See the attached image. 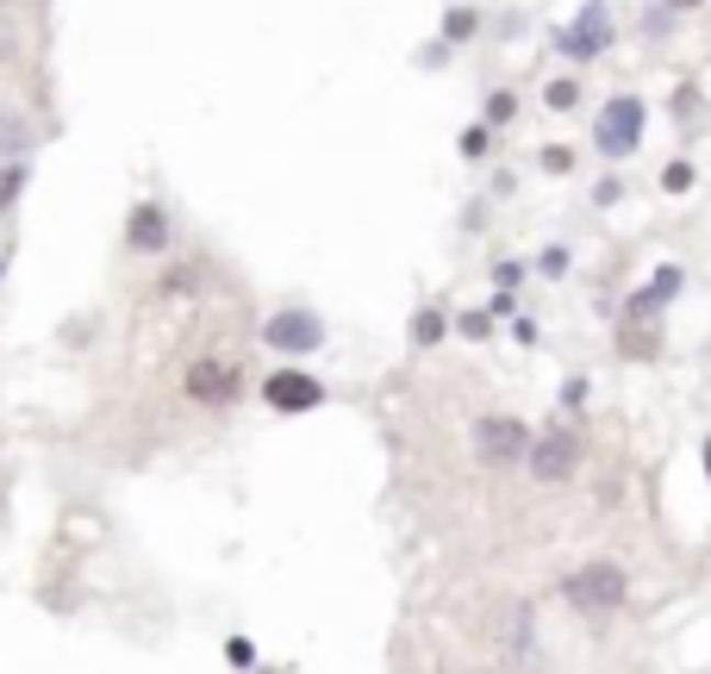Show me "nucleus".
I'll use <instances>...</instances> for the list:
<instances>
[{
    "label": "nucleus",
    "mask_w": 711,
    "mask_h": 674,
    "mask_svg": "<svg viewBox=\"0 0 711 674\" xmlns=\"http://www.w3.org/2000/svg\"><path fill=\"white\" fill-rule=\"evenodd\" d=\"M668 7H699V0H668Z\"/></svg>",
    "instance_id": "4be33fe9"
},
{
    "label": "nucleus",
    "mask_w": 711,
    "mask_h": 674,
    "mask_svg": "<svg viewBox=\"0 0 711 674\" xmlns=\"http://www.w3.org/2000/svg\"><path fill=\"white\" fill-rule=\"evenodd\" d=\"M543 100H549L556 113H568V107L580 100V88H575V81H549V95H543Z\"/></svg>",
    "instance_id": "4468645a"
},
{
    "label": "nucleus",
    "mask_w": 711,
    "mask_h": 674,
    "mask_svg": "<svg viewBox=\"0 0 711 674\" xmlns=\"http://www.w3.org/2000/svg\"><path fill=\"white\" fill-rule=\"evenodd\" d=\"M575 463H580V438H575V431H549V438L531 443V475H537V482H568Z\"/></svg>",
    "instance_id": "423d86ee"
},
{
    "label": "nucleus",
    "mask_w": 711,
    "mask_h": 674,
    "mask_svg": "<svg viewBox=\"0 0 711 674\" xmlns=\"http://www.w3.org/2000/svg\"><path fill=\"white\" fill-rule=\"evenodd\" d=\"M568 599L587 606V612H612V606H624V568H618V562H587V568L568 581Z\"/></svg>",
    "instance_id": "f03ea898"
},
{
    "label": "nucleus",
    "mask_w": 711,
    "mask_h": 674,
    "mask_svg": "<svg viewBox=\"0 0 711 674\" xmlns=\"http://www.w3.org/2000/svg\"><path fill=\"white\" fill-rule=\"evenodd\" d=\"M706 475H711V443H706Z\"/></svg>",
    "instance_id": "5701e85b"
},
{
    "label": "nucleus",
    "mask_w": 711,
    "mask_h": 674,
    "mask_svg": "<svg viewBox=\"0 0 711 674\" xmlns=\"http://www.w3.org/2000/svg\"><path fill=\"white\" fill-rule=\"evenodd\" d=\"M543 169H549V175H568V169H575V156L556 144V151H543Z\"/></svg>",
    "instance_id": "aec40b11"
},
{
    "label": "nucleus",
    "mask_w": 711,
    "mask_h": 674,
    "mask_svg": "<svg viewBox=\"0 0 711 674\" xmlns=\"http://www.w3.org/2000/svg\"><path fill=\"white\" fill-rule=\"evenodd\" d=\"M487 331H493L487 312H462V338H487Z\"/></svg>",
    "instance_id": "a211bd4d"
},
{
    "label": "nucleus",
    "mask_w": 711,
    "mask_h": 674,
    "mask_svg": "<svg viewBox=\"0 0 711 674\" xmlns=\"http://www.w3.org/2000/svg\"><path fill=\"white\" fill-rule=\"evenodd\" d=\"M263 394H269L275 412H312V406L325 400V387L312 382V375H300V368H275L269 382H263Z\"/></svg>",
    "instance_id": "0eeeda50"
},
{
    "label": "nucleus",
    "mask_w": 711,
    "mask_h": 674,
    "mask_svg": "<svg viewBox=\"0 0 711 674\" xmlns=\"http://www.w3.org/2000/svg\"><path fill=\"white\" fill-rule=\"evenodd\" d=\"M20 188H25V169H7V175H0V207H13V200H20Z\"/></svg>",
    "instance_id": "2eb2a0df"
},
{
    "label": "nucleus",
    "mask_w": 711,
    "mask_h": 674,
    "mask_svg": "<svg viewBox=\"0 0 711 674\" xmlns=\"http://www.w3.org/2000/svg\"><path fill=\"white\" fill-rule=\"evenodd\" d=\"M512 113H519V100H512V95H493V100H487V119H493V125H506Z\"/></svg>",
    "instance_id": "dca6fc26"
},
{
    "label": "nucleus",
    "mask_w": 711,
    "mask_h": 674,
    "mask_svg": "<svg viewBox=\"0 0 711 674\" xmlns=\"http://www.w3.org/2000/svg\"><path fill=\"white\" fill-rule=\"evenodd\" d=\"M606 44H612V7L606 0H587L580 20L562 32V57H599Z\"/></svg>",
    "instance_id": "20e7f679"
},
{
    "label": "nucleus",
    "mask_w": 711,
    "mask_h": 674,
    "mask_svg": "<svg viewBox=\"0 0 711 674\" xmlns=\"http://www.w3.org/2000/svg\"><path fill=\"white\" fill-rule=\"evenodd\" d=\"M125 244L132 251H163L169 244V212L156 207V200H137L132 219H125Z\"/></svg>",
    "instance_id": "1a4fd4ad"
},
{
    "label": "nucleus",
    "mask_w": 711,
    "mask_h": 674,
    "mask_svg": "<svg viewBox=\"0 0 711 674\" xmlns=\"http://www.w3.org/2000/svg\"><path fill=\"white\" fill-rule=\"evenodd\" d=\"M225 655H231V662H237V669H244V662H256V650H251V643H244V637H231V643H225Z\"/></svg>",
    "instance_id": "412c9836"
},
{
    "label": "nucleus",
    "mask_w": 711,
    "mask_h": 674,
    "mask_svg": "<svg viewBox=\"0 0 711 674\" xmlns=\"http://www.w3.org/2000/svg\"><path fill=\"white\" fill-rule=\"evenodd\" d=\"M237 387H244V382H237V368L219 363V356H207V363H188V394H193V400L219 406V400H231Z\"/></svg>",
    "instance_id": "6e6552de"
},
{
    "label": "nucleus",
    "mask_w": 711,
    "mask_h": 674,
    "mask_svg": "<svg viewBox=\"0 0 711 674\" xmlns=\"http://www.w3.org/2000/svg\"><path fill=\"white\" fill-rule=\"evenodd\" d=\"M25 144H32V137H25V125L13 113H0V156H20Z\"/></svg>",
    "instance_id": "f8f14e48"
},
{
    "label": "nucleus",
    "mask_w": 711,
    "mask_h": 674,
    "mask_svg": "<svg viewBox=\"0 0 711 674\" xmlns=\"http://www.w3.org/2000/svg\"><path fill=\"white\" fill-rule=\"evenodd\" d=\"M475 450H481V463H519V456H531V431L519 419H481Z\"/></svg>",
    "instance_id": "39448f33"
},
{
    "label": "nucleus",
    "mask_w": 711,
    "mask_h": 674,
    "mask_svg": "<svg viewBox=\"0 0 711 674\" xmlns=\"http://www.w3.org/2000/svg\"><path fill=\"white\" fill-rule=\"evenodd\" d=\"M443 331H449V319H443L437 307L412 312V344H419V350H431V344H437V338H443Z\"/></svg>",
    "instance_id": "9b49d317"
},
{
    "label": "nucleus",
    "mask_w": 711,
    "mask_h": 674,
    "mask_svg": "<svg viewBox=\"0 0 711 674\" xmlns=\"http://www.w3.org/2000/svg\"><path fill=\"white\" fill-rule=\"evenodd\" d=\"M593 144L606 156H631L643 144V100L636 95H618L599 107V125H593Z\"/></svg>",
    "instance_id": "f257e3e1"
},
{
    "label": "nucleus",
    "mask_w": 711,
    "mask_h": 674,
    "mask_svg": "<svg viewBox=\"0 0 711 674\" xmlns=\"http://www.w3.org/2000/svg\"><path fill=\"white\" fill-rule=\"evenodd\" d=\"M674 294H680V269L668 263V269H655V281H649V288H643V294L631 300V319H649L655 307H668Z\"/></svg>",
    "instance_id": "9d476101"
},
{
    "label": "nucleus",
    "mask_w": 711,
    "mask_h": 674,
    "mask_svg": "<svg viewBox=\"0 0 711 674\" xmlns=\"http://www.w3.org/2000/svg\"><path fill=\"white\" fill-rule=\"evenodd\" d=\"M475 7H456V13H449V20H443V38H468V32H475Z\"/></svg>",
    "instance_id": "ddd939ff"
},
{
    "label": "nucleus",
    "mask_w": 711,
    "mask_h": 674,
    "mask_svg": "<svg viewBox=\"0 0 711 674\" xmlns=\"http://www.w3.org/2000/svg\"><path fill=\"white\" fill-rule=\"evenodd\" d=\"M487 151V125H468V132H462V156H481Z\"/></svg>",
    "instance_id": "6ab92c4d"
},
{
    "label": "nucleus",
    "mask_w": 711,
    "mask_h": 674,
    "mask_svg": "<svg viewBox=\"0 0 711 674\" xmlns=\"http://www.w3.org/2000/svg\"><path fill=\"white\" fill-rule=\"evenodd\" d=\"M662 181H668V194H687L692 188V169H687V163H668V175H662Z\"/></svg>",
    "instance_id": "f3484780"
},
{
    "label": "nucleus",
    "mask_w": 711,
    "mask_h": 674,
    "mask_svg": "<svg viewBox=\"0 0 711 674\" xmlns=\"http://www.w3.org/2000/svg\"><path fill=\"white\" fill-rule=\"evenodd\" d=\"M263 344L269 350H288V356H307V350L325 344V325H319V312H275L269 325H263Z\"/></svg>",
    "instance_id": "7ed1b4c3"
}]
</instances>
